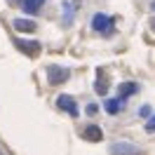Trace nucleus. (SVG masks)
I'll return each instance as SVG.
<instances>
[{
	"mask_svg": "<svg viewBox=\"0 0 155 155\" xmlns=\"http://www.w3.org/2000/svg\"><path fill=\"white\" fill-rule=\"evenodd\" d=\"M92 28L97 31V33H104V35H110L113 33V19L108 17V14H94V19H92Z\"/></svg>",
	"mask_w": 155,
	"mask_h": 155,
	"instance_id": "obj_1",
	"label": "nucleus"
},
{
	"mask_svg": "<svg viewBox=\"0 0 155 155\" xmlns=\"http://www.w3.org/2000/svg\"><path fill=\"white\" fill-rule=\"evenodd\" d=\"M68 78H71V71H68V68H61V66H49L47 68L49 85H64Z\"/></svg>",
	"mask_w": 155,
	"mask_h": 155,
	"instance_id": "obj_2",
	"label": "nucleus"
},
{
	"mask_svg": "<svg viewBox=\"0 0 155 155\" xmlns=\"http://www.w3.org/2000/svg\"><path fill=\"white\" fill-rule=\"evenodd\" d=\"M14 45H17V49H19V52L28 54V57H38L40 49H42L38 40H21V38H17V40H14Z\"/></svg>",
	"mask_w": 155,
	"mask_h": 155,
	"instance_id": "obj_3",
	"label": "nucleus"
},
{
	"mask_svg": "<svg viewBox=\"0 0 155 155\" xmlns=\"http://www.w3.org/2000/svg\"><path fill=\"white\" fill-rule=\"evenodd\" d=\"M110 155H141V150L134 143H127V141H117L110 146Z\"/></svg>",
	"mask_w": 155,
	"mask_h": 155,
	"instance_id": "obj_4",
	"label": "nucleus"
},
{
	"mask_svg": "<svg viewBox=\"0 0 155 155\" xmlns=\"http://www.w3.org/2000/svg\"><path fill=\"white\" fill-rule=\"evenodd\" d=\"M57 106L61 108L64 113H68V115H73V117H78V104H75V99H73V97L61 94V97L57 99Z\"/></svg>",
	"mask_w": 155,
	"mask_h": 155,
	"instance_id": "obj_5",
	"label": "nucleus"
},
{
	"mask_svg": "<svg viewBox=\"0 0 155 155\" xmlns=\"http://www.w3.org/2000/svg\"><path fill=\"white\" fill-rule=\"evenodd\" d=\"M136 92H139V85H136V82H122V85L117 87V99L125 101V99H129L132 94H136Z\"/></svg>",
	"mask_w": 155,
	"mask_h": 155,
	"instance_id": "obj_6",
	"label": "nucleus"
},
{
	"mask_svg": "<svg viewBox=\"0 0 155 155\" xmlns=\"http://www.w3.org/2000/svg\"><path fill=\"white\" fill-rule=\"evenodd\" d=\"M82 136H85L87 141H92V143H97V141L104 139V132H101V127H97V125H87L85 132H82Z\"/></svg>",
	"mask_w": 155,
	"mask_h": 155,
	"instance_id": "obj_7",
	"label": "nucleus"
},
{
	"mask_svg": "<svg viewBox=\"0 0 155 155\" xmlns=\"http://www.w3.org/2000/svg\"><path fill=\"white\" fill-rule=\"evenodd\" d=\"M42 5H45V0H21V7H24L26 14H35V12H40Z\"/></svg>",
	"mask_w": 155,
	"mask_h": 155,
	"instance_id": "obj_8",
	"label": "nucleus"
},
{
	"mask_svg": "<svg viewBox=\"0 0 155 155\" xmlns=\"http://www.w3.org/2000/svg\"><path fill=\"white\" fill-rule=\"evenodd\" d=\"M14 28L19 33H33L35 31V21L31 19H14Z\"/></svg>",
	"mask_w": 155,
	"mask_h": 155,
	"instance_id": "obj_9",
	"label": "nucleus"
},
{
	"mask_svg": "<svg viewBox=\"0 0 155 155\" xmlns=\"http://www.w3.org/2000/svg\"><path fill=\"white\" fill-rule=\"evenodd\" d=\"M122 99H108L106 104H104V108H106V113H110V115H115V113H120L122 110Z\"/></svg>",
	"mask_w": 155,
	"mask_h": 155,
	"instance_id": "obj_10",
	"label": "nucleus"
},
{
	"mask_svg": "<svg viewBox=\"0 0 155 155\" xmlns=\"http://www.w3.org/2000/svg\"><path fill=\"white\" fill-rule=\"evenodd\" d=\"M94 89H97V94H106L108 92V85H106V80L99 75V80H97V85H94Z\"/></svg>",
	"mask_w": 155,
	"mask_h": 155,
	"instance_id": "obj_11",
	"label": "nucleus"
},
{
	"mask_svg": "<svg viewBox=\"0 0 155 155\" xmlns=\"http://www.w3.org/2000/svg\"><path fill=\"white\" fill-rule=\"evenodd\" d=\"M146 132H150V134H153V132H155V115L150 117L148 122H146Z\"/></svg>",
	"mask_w": 155,
	"mask_h": 155,
	"instance_id": "obj_12",
	"label": "nucleus"
},
{
	"mask_svg": "<svg viewBox=\"0 0 155 155\" xmlns=\"http://www.w3.org/2000/svg\"><path fill=\"white\" fill-rule=\"evenodd\" d=\"M97 110H99V106H94V104H89V106H87V113H89V115H94Z\"/></svg>",
	"mask_w": 155,
	"mask_h": 155,
	"instance_id": "obj_13",
	"label": "nucleus"
},
{
	"mask_svg": "<svg viewBox=\"0 0 155 155\" xmlns=\"http://www.w3.org/2000/svg\"><path fill=\"white\" fill-rule=\"evenodd\" d=\"M139 113H141V117H148V115H150V108H148V106H143L141 110H139Z\"/></svg>",
	"mask_w": 155,
	"mask_h": 155,
	"instance_id": "obj_14",
	"label": "nucleus"
},
{
	"mask_svg": "<svg viewBox=\"0 0 155 155\" xmlns=\"http://www.w3.org/2000/svg\"><path fill=\"white\" fill-rule=\"evenodd\" d=\"M7 2H19V0H7Z\"/></svg>",
	"mask_w": 155,
	"mask_h": 155,
	"instance_id": "obj_15",
	"label": "nucleus"
},
{
	"mask_svg": "<svg viewBox=\"0 0 155 155\" xmlns=\"http://www.w3.org/2000/svg\"><path fill=\"white\" fill-rule=\"evenodd\" d=\"M153 10H155V2H153Z\"/></svg>",
	"mask_w": 155,
	"mask_h": 155,
	"instance_id": "obj_16",
	"label": "nucleus"
}]
</instances>
